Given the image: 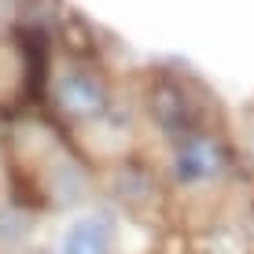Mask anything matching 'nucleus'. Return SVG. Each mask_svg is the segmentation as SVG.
Masks as SVG:
<instances>
[{
    "label": "nucleus",
    "instance_id": "20e7f679",
    "mask_svg": "<svg viewBox=\"0 0 254 254\" xmlns=\"http://www.w3.org/2000/svg\"><path fill=\"white\" fill-rule=\"evenodd\" d=\"M217 166H221L217 147L210 144V140H203V136H188L185 147L177 151V177L188 181V185L210 177V173H217Z\"/></svg>",
    "mask_w": 254,
    "mask_h": 254
},
{
    "label": "nucleus",
    "instance_id": "7ed1b4c3",
    "mask_svg": "<svg viewBox=\"0 0 254 254\" xmlns=\"http://www.w3.org/2000/svg\"><path fill=\"white\" fill-rule=\"evenodd\" d=\"M115 243H118L115 221L107 214H89L66 225L59 254H115Z\"/></svg>",
    "mask_w": 254,
    "mask_h": 254
},
{
    "label": "nucleus",
    "instance_id": "f257e3e1",
    "mask_svg": "<svg viewBox=\"0 0 254 254\" xmlns=\"http://www.w3.org/2000/svg\"><path fill=\"white\" fill-rule=\"evenodd\" d=\"M56 107L66 118H96L107 111V89L89 70H66L56 81Z\"/></svg>",
    "mask_w": 254,
    "mask_h": 254
},
{
    "label": "nucleus",
    "instance_id": "f03ea898",
    "mask_svg": "<svg viewBox=\"0 0 254 254\" xmlns=\"http://www.w3.org/2000/svg\"><path fill=\"white\" fill-rule=\"evenodd\" d=\"M151 115L155 122L166 129V133H185V136H195V126H199V111H195V100L177 77H159L151 89Z\"/></svg>",
    "mask_w": 254,
    "mask_h": 254
}]
</instances>
